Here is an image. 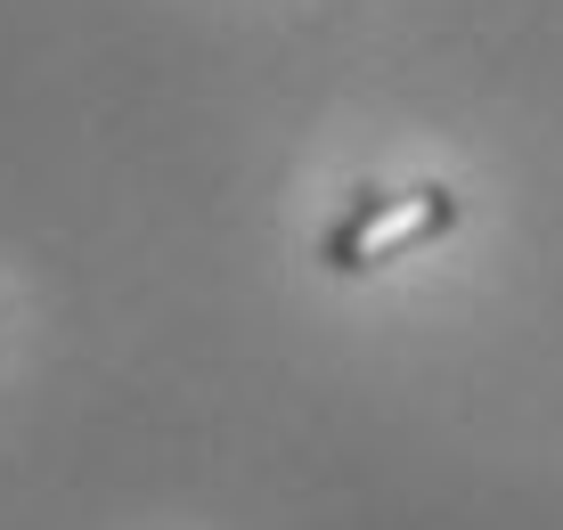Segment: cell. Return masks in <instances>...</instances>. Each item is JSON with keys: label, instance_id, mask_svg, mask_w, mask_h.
I'll return each mask as SVG.
<instances>
[{"label": "cell", "instance_id": "1", "mask_svg": "<svg viewBox=\"0 0 563 530\" xmlns=\"http://www.w3.org/2000/svg\"><path fill=\"white\" fill-rule=\"evenodd\" d=\"M457 196L441 180H417V188H360L352 205H343V221L319 238V262L335 269V278H367V269L400 262V253H424L433 238H450L457 229Z\"/></svg>", "mask_w": 563, "mask_h": 530}]
</instances>
